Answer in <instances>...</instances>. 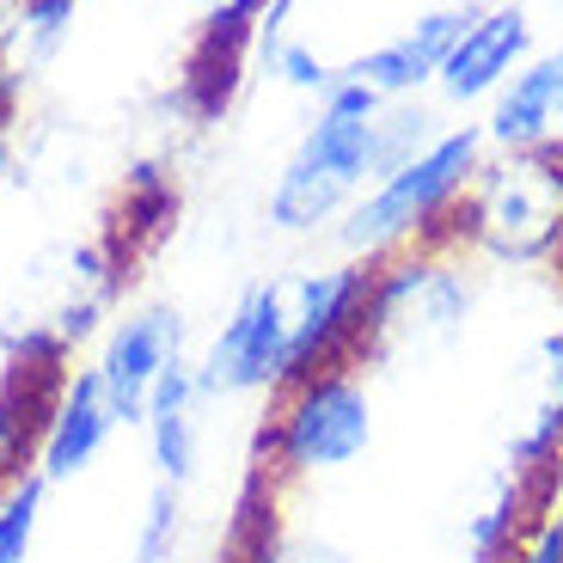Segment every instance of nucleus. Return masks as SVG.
<instances>
[{"label": "nucleus", "instance_id": "nucleus-6", "mask_svg": "<svg viewBox=\"0 0 563 563\" xmlns=\"http://www.w3.org/2000/svg\"><path fill=\"white\" fill-rule=\"evenodd\" d=\"M282 295H288V380L343 362L355 367L367 295H374V264L338 257V264L300 269V276L282 282Z\"/></svg>", "mask_w": 563, "mask_h": 563}, {"label": "nucleus", "instance_id": "nucleus-15", "mask_svg": "<svg viewBox=\"0 0 563 563\" xmlns=\"http://www.w3.org/2000/svg\"><path fill=\"white\" fill-rule=\"evenodd\" d=\"M172 214H178V184L166 178L159 166H135L123 178V197H117V227H111V252L117 264L129 269V257L159 245L172 233Z\"/></svg>", "mask_w": 563, "mask_h": 563}, {"label": "nucleus", "instance_id": "nucleus-7", "mask_svg": "<svg viewBox=\"0 0 563 563\" xmlns=\"http://www.w3.org/2000/svg\"><path fill=\"white\" fill-rule=\"evenodd\" d=\"M197 386L202 398H264L288 386V295L276 276L252 282L227 307L221 331L197 362Z\"/></svg>", "mask_w": 563, "mask_h": 563}, {"label": "nucleus", "instance_id": "nucleus-2", "mask_svg": "<svg viewBox=\"0 0 563 563\" xmlns=\"http://www.w3.org/2000/svg\"><path fill=\"white\" fill-rule=\"evenodd\" d=\"M484 147H490V141L472 123L441 129L410 166L386 172L380 184H367L362 197H355V209L338 221L343 257L386 264V257L410 252V245L448 240V221H453V209H460V197L472 190V178H478Z\"/></svg>", "mask_w": 563, "mask_h": 563}, {"label": "nucleus", "instance_id": "nucleus-9", "mask_svg": "<svg viewBox=\"0 0 563 563\" xmlns=\"http://www.w3.org/2000/svg\"><path fill=\"white\" fill-rule=\"evenodd\" d=\"M527 62H533V19H527V7L503 0V7L472 13V25L460 31V43L441 62L435 86L448 104H478V99H496Z\"/></svg>", "mask_w": 563, "mask_h": 563}, {"label": "nucleus", "instance_id": "nucleus-11", "mask_svg": "<svg viewBox=\"0 0 563 563\" xmlns=\"http://www.w3.org/2000/svg\"><path fill=\"white\" fill-rule=\"evenodd\" d=\"M111 435H117V417H111V405H104L99 374H92V367H74L68 380H62V398H56V410H49V429H43V441H37L31 472H37L43 484H68L111 448Z\"/></svg>", "mask_w": 563, "mask_h": 563}, {"label": "nucleus", "instance_id": "nucleus-12", "mask_svg": "<svg viewBox=\"0 0 563 563\" xmlns=\"http://www.w3.org/2000/svg\"><path fill=\"white\" fill-rule=\"evenodd\" d=\"M558 129H563V43H551L545 56H533L490 99L484 141L503 147V154H527V147H551Z\"/></svg>", "mask_w": 563, "mask_h": 563}, {"label": "nucleus", "instance_id": "nucleus-5", "mask_svg": "<svg viewBox=\"0 0 563 563\" xmlns=\"http://www.w3.org/2000/svg\"><path fill=\"white\" fill-rule=\"evenodd\" d=\"M374 448V393L362 367H319L276 393L264 422V460L276 478H324Z\"/></svg>", "mask_w": 563, "mask_h": 563}, {"label": "nucleus", "instance_id": "nucleus-21", "mask_svg": "<svg viewBox=\"0 0 563 563\" xmlns=\"http://www.w3.org/2000/svg\"><path fill=\"white\" fill-rule=\"evenodd\" d=\"M74 7H80V0H19V31H25L37 49H49V43L62 37V25L74 19Z\"/></svg>", "mask_w": 563, "mask_h": 563}, {"label": "nucleus", "instance_id": "nucleus-13", "mask_svg": "<svg viewBox=\"0 0 563 563\" xmlns=\"http://www.w3.org/2000/svg\"><path fill=\"white\" fill-rule=\"evenodd\" d=\"M197 405H202V386H197V362L184 355V362L166 367V380L154 386L147 398V453H154V478L159 484H190L197 478V453H202V422H197Z\"/></svg>", "mask_w": 563, "mask_h": 563}, {"label": "nucleus", "instance_id": "nucleus-3", "mask_svg": "<svg viewBox=\"0 0 563 563\" xmlns=\"http://www.w3.org/2000/svg\"><path fill=\"white\" fill-rule=\"evenodd\" d=\"M453 245H472L490 264H545L563 252V154L527 147V154L484 159L472 190L448 221Z\"/></svg>", "mask_w": 563, "mask_h": 563}, {"label": "nucleus", "instance_id": "nucleus-19", "mask_svg": "<svg viewBox=\"0 0 563 563\" xmlns=\"http://www.w3.org/2000/svg\"><path fill=\"white\" fill-rule=\"evenodd\" d=\"M178 527H184L178 484H159L154 478L147 508H141V527H135V551H129V563H172V551H178Z\"/></svg>", "mask_w": 563, "mask_h": 563}, {"label": "nucleus", "instance_id": "nucleus-8", "mask_svg": "<svg viewBox=\"0 0 563 563\" xmlns=\"http://www.w3.org/2000/svg\"><path fill=\"white\" fill-rule=\"evenodd\" d=\"M172 362H184V319L178 312L141 307V312H129V319H117L111 331H104V350H99V362H92V374H99V386H104V405H111L117 429L147 417V398L166 380Z\"/></svg>", "mask_w": 563, "mask_h": 563}, {"label": "nucleus", "instance_id": "nucleus-10", "mask_svg": "<svg viewBox=\"0 0 563 563\" xmlns=\"http://www.w3.org/2000/svg\"><path fill=\"white\" fill-rule=\"evenodd\" d=\"M472 13H478V7H429V13H417L410 25H398L386 43H374L367 56L343 62V80H362L367 92H380L386 104L417 99L422 86L441 80V62H448V49L460 43V31L472 25Z\"/></svg>", "mask_w": 563, "mask_h": 563}, {"label": "nucleus", "instance_id": "nucleus-1", "mask_svg": "<svg viewBox=\"0 0 563 563\" xmlns=\"http://www.w3.org/2000/svg\"><path fill=\"white\" fill-rule=\"evenodd\" d=\"M380 117L386 99L367 92L362 80H343L331 99H319V117L295 141V154L269 190V227L276 233H324L355 209V197L380 178L374 172Z\"/></svg>", "mask_w": 563, "mask_h": 563}, {"label": "nucleus", "instance_id": "nucleus-20", "mask_svg": "<svg viewBox=\"0 0 563 563\" xmlns=\"http://www.w3.org/2000/svg\"><path fill=\"white\" fill-rule=\"evenodd\" d=\"M508 563H563V503H545L527 521V533L515 539Z\"/></svg>", "mask_w": 563, "mask_h": 563}, {"label": "nucleus", "instance_id": "nucleus-17", "mask_svg": "<svg viewBox=\"0 0 563 563\" xmlns=\"http://www.w3.org/2000/svg\"><path fill=\"white\" fill-rule=\"evenodd\" d=\"M441 129H435V111L429 104H417V99H393L386 104V117H380V147H374V172H398V166H410V159L435 141ZM374 178V184H380Z\"/></svg>", "mask_w": 563, "mask_h": 563}, {"label": "nucleus", "instance_id": "nucleus-22", "mask_svg": "<svg viewBox=\"0 0 563 563\" xmlns=\"http://www.w3.org/2000/svg\"><path fill=\"white\" fill-rule=\"evenodd\" d=\"M7 7H19V0H0V13H7Z\"/></svg>", "mask_w": 563, "mask_h": 563}, {"label": "nucleus", "instance_id": "nucleus-14", "mask_svg": "<svg viewBox=\"0 0 563 563\" xmlns=\"http://www.w3.org/2000/svg\"><path fill=\"white\" fill-rule=\"evenodd\" d=\"M252 43H257V31L233 13H214L209 25L197 31L190 56H184V74H178V104L197 117V123H214V117L233 104V92H240V80H245Z\"/></svg>", "mask_w": 563, "mask_h": 563}, {"label": "nucleus", "instance_id": "nucleus-18", "mask_svg": "<svg viewBox=\"0 0 563 563\" xmlns=\"http://www.w3.org/2000/svg\"><path fill=\"white\" fill-rule=\"evenodd\" d=\"M257 56H264V74H276V80L295 86V92H312V99H331L343 86V68H331V62H324L307 37H295V31L282 43H269V49H257Z\"/></svg>", "mask_w": 563, "mask_h": 563}, {"label": "nucleus", "instance_id": "nucleus-16", "mask_svg": "<svg viewBox=\"0 0 563 563\" xmlns=\"http://www.w3.org/2000/svg\"><path fill=\"white\" fill-rule=\"evenodd\" d=\"M43 496L49 484L37 472H19L13 484H0V563H25L43 527Z\"/></svg>", "mask_w": 563, "mask_h": 563}, {"label": "nucleus", "instance_id": "nucleus-4", "mask_svg": "<svg viewBox=\"0 0 563 563\" xmlns=\"http://www.w3.org/2000/svg\"><path fill=\"white\" fill-rule=\"evenodd\" d=\"M472 319V269L453 257V240H429L374 264L367 324L355 343V367H386L398 355H422L453 343Z\"/></svg>", "mask_w": 563, "mask_h": 563}]
</instances>
